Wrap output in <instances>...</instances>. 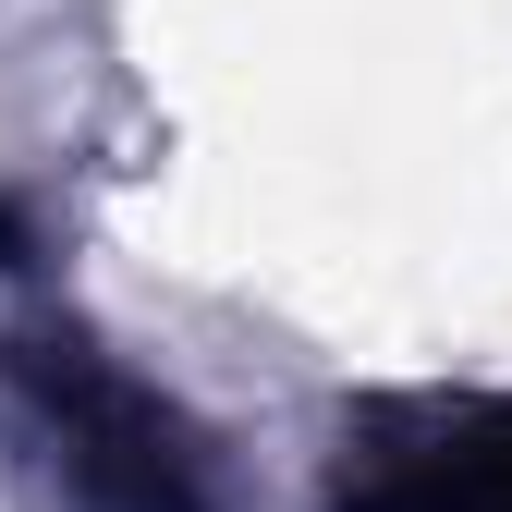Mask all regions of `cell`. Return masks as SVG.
<instances>
[{
  "mask_svg": "<svg viewBox=\"0 0 512 512\" xmlns=\"http://www.w3.org/2000/svg\"><path fill=\"white\" fill-rule=\"evenodd\" d=\"M0 391L37 452L49 512H220V452L159 378H135L110 342H86L74 317L0 342Z\"/></svg>",
  "mask_w": 512,
  "mask_h": 512,
  "instance_id": "cell-1",
  "label": "cell"
},
{
  "mask_svg": "<svg viewBox=\"0 0 512 512\" xmlns=\"http://www.w3.org/2000/svg\"><path fill=\"white\" fill-rule=\"evenodd\" d=\"M317 512H512V391H378L330 439Z\"/></svg>",
  "mask_w": 512,
  "mask_h": 512,
  "instance_id": "cell-2",
  "label": "cell"
},
{
  "mask_svg": "<svg viewBox=\"0 0 512 512\" xmlns=\"http://www.w3.org/2000/svg\"><path fill=\"white\" fill-rule=\"evenodd\" d=\"M0 269H25V220L13 208H0Z\"/></svg>",
  "mask_w": 512,
  "mask_h": 512,
  "instance_id": "cell-3",
  "label": "cell"
}]
</instances>
